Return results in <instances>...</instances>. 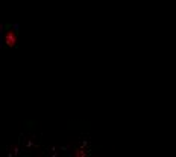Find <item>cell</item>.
Segmentation results:
<instances>
[{
	"label": "cell",
	"instance_id": "cell-1",
	"mask_svg": "<svg viewBox=\"0 0 176 157\" xmlns=\"http://www.w3.org/2000/svg\"><path fill=\"white\" fill-rule=\"evenodd\" d=\"M5 41H6V44L8 45H15V34H12V32H8V34H6V39H5Z\"/></svg>",
	"mask_w": 176,
	"mask_h": 157
}]
</instances>
